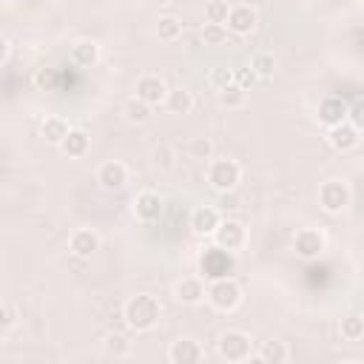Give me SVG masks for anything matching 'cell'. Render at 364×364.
Returning a JSON list of instances; mask_svg holds the SVG:
<instances>
[{"label":"cell","mask_w":364,"mask_h":364,"mask_svg":"<svg viewBox=\"0 0 364 364\" xmlns=\"http://www.w3.org/2000/svg\"><path fill=\"white\" fill-rule=\"evenodd\" d=\"M159 316H162V304H159V299L151 296V293H136V296H131V299L125 301V307H122L125 324H128L131 330H136V333L154 330V327L159 324Z\"/></svg>","instance_id":"6da1fadb"},{"label":"cell","mask_w":364,"mask_h":364,"mask_svg":"<svg viewBox=\"0 0 364 364\" xmlns=\"http://www.w3.org/2000/svg\"><path fill=\"white\" fill-rule=\"evenodd\" d=\"M208 301L213 310L222 313H233L242 304V287L228 276V279H213L208 287Z\"/></svg>","instance_id":"7a4b0ae2"},{"label":"cell","mask_w":364,"mask_h":364,"mask_svg":"<svg viewBox=\"0 0 364 364\" xmlns=\"http://www.w3.org/2000/svg\"><path fill=\"white\" fill-rule=\"evenodd\" d=\"M242 179V168L233 159H213L208 165V185L219 193H230Z\"/></svg>","instance_id":"3957f363"},{"label":"cell","mask_w":364,"mask_h":364,"mask_svg":"<svg viewBox=\"0 0 364 364\" xmlns=\"http://www.w3.org/2000/svg\"><path fill=\"white\" fill-rule=\"evenodd\" d=\"M233 253L230 250H225V247H208L205 253H202V259H199V267H202V276L205 279H228L230 273H233Z\"/></svg>","instance_id":"277c9868"},{"label":"cell","mask_w":364,"mask_h":364,"mask_svg":"<svg viewBox=\"0 0 364 364\" xmlns=\"http://www.w3.org/2000/svg\"><path fill=\"white\" fill-rule=\"evenodd\" d=\"M216 350H219V355L225 361H247L253 344H250V336L247 333H242V330H225L219 336V341H216Z\"/></svg>","instance_id":"5b68a950"},{"label":"cell","mask_w":364,"mask_h":364,"mask_svg":"<svg viewBox=\"0 0 364 364\" xmlns=\"http://www.w3.org/2000/svg\"><path fill=\"white\" fill-rule=\"evenodd\" d=\"M318 205L327 213H341L350 205V188L344 179H327L318 188Z\"/></svg>","instance_id":"8992f818"},{"label":"cell","mask_w":364,"mask_h":364,"mask_svg":"<svg viewBox=\"0 0 364 364\" xmlns=\"http://www.w3.org/2000/svg\"><path fill=\"white\" fill-rule=\"evenodd\" d=\"M327 142H330V148H333V151L347 154V151L358 148V142H361V131H358L350 119H344V122H338V125L327 128Z\"/></svg>","instance_id":"52a82bcc"},{"label":"cell","mask_w":364,"mask_h":364,"mask_svg":"<svg viewBox=\"0 0 364 364\" xmlns=\"http://www.w3.org/2000/svg\"><path fill=\"white\" fill-rule=\"evenodd\" d=\"M293 250L299 259H318L324 253V233L316 228H301L293 239Z\"/></svg>","instance_id":"ba28073f"},{"label":"cell","mask_w":364,"mask_h":364,"mask_svg":"<svg viewBox=\"0 0 364 364\" xmlns=\"http://www.w3.org/2000/svg\"><path fill=\"white\" fill-rule=\"evenodd\" d=\"M213 242L219 245V247H225V250H239L245 242H247V233H245V228H242V222H236V219H225V222H219V228H216V233H213Z\"/></svg>","instance_id":"9c48e42d"},{"label":"cell","mask_w":364,"mask_h":364,"mask_svg":"<svg viewBox=\"0 0 364 364\" xmlns=\"http://www.w3.org/2000/svg\"><path fill=\"white\" fill-rule=\"evenodd\" d=\"M97 182H100V188H105V191H122V188L128 185V168H125L122 162H117V159L102 162V165L97 168Z\"/></svg>","instance_id":"30bf717a"},{"label":"cell","mask_w":364,"mask_h":364,"mask_svg":"<svg viewBox=\"0 0 364 364\" xmlns=\"http://www.w3.org/2000/svg\"><path fill=\"white\" fill-rule=\"evenodd\" d=\"M134 216H136L139 222H145V225L156 222V219L162 216V196H159L156 191H142V193H136V199H134Z\"/></svg>","instance_id":"8fae6325"},{"label":"cell","mask_w":364,"mask_h":364,"mask_svg":"<svg viewBox=\"0 0 364 364\" xmlns=\"http://www.w3.org/2000/svg\"><path fill=\"white\" fill-rule=\"evenodd\" d=\"M173 299L179 304H199L202 299H208V287L199 276H185L173 284Z\"/></svg>","instance_id":"7c38bea8"},{"label":"cell","mask_w":364,"mask_h":364,"mask_svg":"<svg viewBox=\"0 0 364 364\" xmlns=\"http://www.w3.org/2000/svg\"><path fill=\"white\" fill-rule=\"evenodd\" d=\"M136 97L145 100L148 105H159V102H165V97H168L165 80H162L159 74H142V77L136 80Z\"/></svg>","instance_id":"4fadbf2b"},{"label":"cell","mask_w":364,"mask_h":364,"mask_svg":"<svg viewBox=\"0 0 364 364\" xmlns=\"http://www.w3.org/2000/svg\"><path fill=\"white\" fill-rule=\"evenodd\" d=\"M347 114H350V105H347L341 97H324V100L318 102V111H316V117H318V122H321L324 128H333V125L344 122Z\"/></svg>","instance_id":"5bb4252c"},{"label":"cell","mask_w":364,"mask_h":364,"mask_svg":"<svg viewBox=\"0 0 364 364\" xmlns=\"http://www.w3.org/2000/svg\"><path fill=\"white\" fill-rule=\"evenodd\" d=\"M219 222H222V216L210 205H199V208L191 210V230L196 236H213L216 228H219Z\"/></svg>","instance_id":"9a60e30c"},{"label":"cell","mask_w":364,"mask_h":364,"mask_svg":"<svg viewBox=\"0 0 364 364\" xmlns=\"http://www.w3.org/2000/svg\"><path fill=\"white\" fill-rule=\"evenodd\" d=\"M259 17H256V9L247 6V3H239V6H230V14H228V31L233 34H250L256 28Z\"/></svg>","instance_id":"2e32d148"},{"label":"cell","mask_w":364,"mask_h":364,"mask_svg":"<svg viewBox=\"0 0 364 364\" xmlns=\"http://www.w3.org/2000/svg\"><path fill=\"white\" fill-rule=\"evenodd\" d=\"M68 247H71L74 256L88 259V256H94V253L100 250V236H97V230H91V228H80V230L71 233Z\"/></svg>","instance_id":"e0dca14e"},{"label":"cell","mask_w":364,"mask_h":364,"mask_svg":"<svg viewBox=\"0 0 364 364\" xmlns=\"http://www.w3.org/2000/svg\"><path fill=\"white\" fill-rule=\"evenodd\" d=\"M168 358L173 364H196V361H202V347L193 338H179V341L171 344Z\"/></svg>","instance_id":"ac0fdd59"},{"label":"cell","mask_w":364,"mask_h":364,"mask_svg":"<svg viewBox=\"0 0 364 364\" xmlns=\"http://www.w3.org/2000/svg\"><path fill=\"white\" fill-rule=\"evenodd\" d=\"M68 60H71L74 65H80V68H91V65H97V60H100V46H97L94 40H77V43L71 46Z\"/></svg>","instance_id":"d6986e66"},{"label":"cell","mask_w":364,"mask_h":364,"mask_svg":"<svg viewBox=\"0 0 364 364\" xmlns=\"http://www.w3.org/2000/svg\"><path fill=\"white\" fill-rule=\"evenodd\" d=\"M68 122L63 119V117H46L43 119V125H40V134L46 136V142H51V145H60L65 136H68Z\"/></svg>","instance_id":"ffe728a7"},{"label":"cell","mask_w":364,"mask_h":364,"mask_svg":"<svg viewBox=\"0 0 364 364\" xmlns=\"http://www.w3.org/2000/svg\"><path fill=\"white\" fill-rule=\"evenodd\" d=\"M60 151L65 156H85L88 154V134L80 131V128H71L68 136L60 142Z\"/></svg>","instance_id":"44dd1931"},{"label":"cell","mask_w":364,"mask_h":364,"mask_svg":"<svg viewBox=\"0 0 364 364\" xmlns=\"http://www.w3.org/2000/svg\"><path fill=\"white\" fill-rule=\"evenodd\" d=\"M287 358H290V350H287L284 341H276V338L262 341V347H259V361H264V364H284Z\"/></svg>","instance_id":"7402d4cb"},{"label":"cell","mask_w":364,"mask_h":364,"mask_svg":"<svg viewBox=\"0 0 364 364\" xmlns=\"http://www.w3.org/2000/svg\"><path fill=\"white\" fill-rule=\"evenodd\" d=\"M165 105H168L171 114H188V111L193 108V97H191V91H185V88H173V91H168Z\"/></svg>","instance_id":"603a6c76"},{"label":"cell","mask_w":364,"mask_h":364,"mask_svg":"<svg viewBox=\"0 0 364 364\" xmlns=\"http://www.w3.org/2000/svg\"><path fill=\"white\" fill-rule=\"evenodd\" d=\"M179 34H182V20H179V17L165 14V17H159V20H156V37H159V40L173 43Z\"/></svg>","instance_id":"cb8c5ba5"},{"label":"cell","mask_w":364,"mask_h":364,"mask_svg":"<svg viewBox=\"0 0 364 364\" xmlns=\"http://www.w3.org/2000/svg\"><path fill=\"white\" fill-rule=\"evenodd\" d=\"M338 330H341V338H344V341H358V338H364V316H358V313L344 316Z\"/></svg>","instance_id":"d4e9b609"},{"label":"cell","mask_w":364,"mask_h":364,"mask_svg":"<svg viewBox=\"0 0 364 364\" xmlns=\"http://www.w3.org/2000/svg\"><path fill=\"white\" fill-rule=\"evenodd\" d=\"M151 108H154V105H148L145 100H139V97L134 94V97L125 102L122 114H125V119H128V122H145V119L151 117Z\"/></svg>","instance_id":"484cf974"},{"label":"cell","mask_w":364,"mask_h":364,"mask_svg":"<svg viewBox=\"0 0 364 364\" xmlns=\"http://www.w3.org/2000/svg\"><path fill=\"white\" fill-rule=\"evenodd\" d=\"M102 350H105L108 355H114V358H125V355L131 353V341H128L122 333H108L105 341H102Z\"/></svg>","instance_id":"4316f807"},{"label":"cell","mask_w":364,"mask_h":364,"mask_svg":"<svg viewBox=\"0 0 364 364\" xmlns=\"http://www.w3.org/2000/svg\"><path fill=\"white\" fill-rule=\"evenodd\" d=\"M245 100H247V91H245L242 85H236V82L219 91V105H222V108H242Z\"/></svg>","instance_id":"83f0119b"},{"label":"cell","mask_w":364,"mask_h":364,"mask_svg":"<svg viewBox=\"0 0 364 364\" xmlns=\"http://www.w3.org/2000/svg\"><path fill=\"white\" fill-rule=\"evenodd\" d=\"M188 154H191V159L208 162V159H213V142H210L208 136H193V139L188 142Z\"/></svg>","instance_id":"f1b7e54d"},{"label":"cell","mask_w":364,"mask_h":364,"mask_svg":"<svg viewBox=\"0 0 364 364\" xmlns=\"http://www.w3.org/2000/svg\"><path fill=\"white\" fill-rule=\"evenodd\" d=\"M202 40H205V46H225L228 43V26L225 23H205Z\"/></svg>","instance_id":"f546056e"},{"label":"cell","mask_w":364,"mask_h":364,"mask_svg":"<svg viewBox=\"0 0 364 364\" xmlns=\"http://www.w3.org/2000/svg\"><path fill=\"white\" fill-rule=\"evenodd\" d=\"M151 162H154V168H159V171H171V168L176 165V154H173L171 145H156V148L151 151Z\"/></svg>","instance_id":"4dcf8cb0"},{"label":"cell","mask_w":364,"mask_h":364,"mask_svg":"<svg viewBox=\"0 0 364 364\" xmlns=\"http://www.w3.org/2000/svg\"><path fill=\"white\" fill-rule=\"evenodd\" d=\"M250 68L259 74V80H267V77H273V71H276V60H273V54L259 51V54L250 60Z\"/></svg>","instance_id":"1f68e13d"},{"label":"cell","mask_w":364,"mask_h":364,"mask_svg":"<svg viewBox=\"0 0 364 364\" xmlns=\"http://www.w3.org/2000/svg\"><path fill=\"white\" fill-rule=\"evenodd\" d=\"M34 85L40 91H57L60 85V71L57 68H37L34 71Z\"/></svg>","instance_id":"d6a6232c"},{"label":"cell","mask_w":364,"mask_h":364,"mask_svg":"<svg viewBox=\"0 0 364 364\" xmlns=\"http://www.w3.org/2000/svg\"><path fill=\"white\" fill-rule=\"evenodd\" d=\"M228 14H230V6L225 0H210L205 6V20L208 23H225L228 26Z\"/></svg>","instance_id":"836d02e7"},{"label":"cell","mask_w":364,"mask_h":364,"mask_svg":"<svg viewBox=\"0 0 364 364\" xmlns=\"http://www.w3.org/2000/svg\"><path fill=\"white\" fill-rule=\"evenodd\" d=\"M208 82H210L216 91H222V88L233 85V68H228V65H216V68H210Z\"/></svg>","instance_id":"e575fe53"},{"label":"cell","mask_w":364,"mask_h":364,"mask_svg":"<svg viewBox=\"0 0 364 364\" xmlns=\"http://www.w3.org/2000/svg\"><path fill=\"white\" fill-rule=\"evenodd\" d=\"M233 82L242 85L245 91H250V88L259 82V74H256L250 65H236V68H233Z\"/></svg>","instance_id":"d590c367"},{"label":"cell","mask_w":364,"mask_h":364,"mask_svg":"<svg viewBox=\"0 0 364 364\" xmlns=\"http://www.w3.org/2000/svg\"><path fill=\"white\" fill-rule=\"evenodd\" d=\"M347 119H350V122H353V125H355V128L364 134V97H361V100H355V102L350 105Z\"/></svg>","instance_id":"8d00e7d4"},{"label":"cell","mask_w":364,"mask_h":364,"mask_svg":"<svg viewBox=\"0 0 364 364\" xmlns=\"http://www.w3.org/2000/svg\"><path fill=\"white\" fill-rule=\"evenodd\" d=\"M14 321H17V316H14L11 304H3V307H0V333H3V336H9V333H11V327H14Z\"/></svg>","instance_id":"74e56055"},{"label":"cell","mask_w":364,"mask_h":364,"mask_svg":"<svg viewBox=\"0 0 364 364\" xmlns=\"http://www.w3.org/2000/svg\"><path fill=\"white\" fill-rule=\"evenodd\" d=\"M358 3H364V0H358Z\"/></svg>","instance_id":"f35d334b"}]
</instances>
